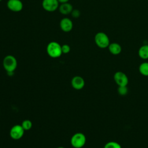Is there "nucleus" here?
<instances>
[{
	"instance_id": "1",
	"label": "nucleus",
	"mask_w": 148,
	"mask_h": 148,
	"mask_svg": "<svg viewBox=\"0 0 148 148\" xmlns=\"http://www.w3.org/2000/svg\"><path fill=\"white\" fill-rule=\"evenodd\" d=\"M46 51L51 58H58L62 54L61 46L57 42H50L47 46Z\"/></svg>"
},
{
	"instance_id": "2",
	"label": "nucleus",
	"mask_w": 148,
	"mask_h": 148,
	"mask_svg": "<svg viewBox=\"0 0 148 148\" xmlns=\"http://www.w3.org/2000/svg\"><path fill=\"white\" fill-rule=\"evenodd\" d=\"M94 41L96 45L101 49L108 47L110 43L109 36L103 32H97L94 36Z\"/></svg>"
},
{
	"instance_id": "3",
	"label": "nucleus",
	"mask_w": 148,
	"mask_h": 148,
	"mask_svg": "<svg viewBox=\"0 0 148 148\" xmlns=\"http://www.w3.org/2000/svg\"><path fill=\"white\" fill-rule=\"evenodd\" d=\"M3 66L7 72H14L17 66L16 58L12 55H8L3 58Z\"/></svg>"
},
{
	"instance_id": "4",
	"label": "nucleus",
	"mask_w": 148,
	"mask_h": 148,
	"mask_svg": "<svg viewBox=\"0 0 148 148\" xmlns=\"http://www.w3.org/2000/svg\"><path fill=\"white\" fill-rule=\"evenodd\" d=\"M86 142V138L82 132L75 134L71 139V144L74 148H82Z\"/></svg>"
},
{
	"instance_id": "5",
	"label": "nucleus",
	"mask_w": 148,
	"mask_h": 148,
	"mask_svg": "<svg viewBox=\"0 0 148 148\" xmlns=\"http://www.w3.org/2000/svg\"><path fill=\"white\" fill-rule=\"evenodd\" d=\"M25 130L21 126V125L16 124L13 126L9 132V135L11 138L14 140H18L21 139L24 134Z\"/></svg>"
},
{
	"instance_id": "6",
	"label": "nucleus",
	"mask_w": 148,
	"mask_h": 148,
	"mask_svg": "<svg viewBox=\"0 0 148 148\" xmlns=\"http://www.w3.org/2000/svg\"><path fill=\"white\" fill-rule=\"evenodd\" d=\"M113 79L119 86H127L128 83V78L127 75L121 71H117L114 73Z\"/></svg>"
},
{
	"instance_id": "7",
	"label": "nucleus",
	"mask_w": 148,
	"mask_h": 148,
	"mask_svg": "<svg viewBox=\"0 0 148 148\" xmlns=\"http://www.w3.org/2000/svg\"><path fill=\"white\" fill-rule=\"evenodd\" d=\"M42 6L46 11L52 12L58 9L59 2L57 0H43Z\"/></svg>"
},
{
	"instance_id": "8",
	"label": "nucleus",
	"mask_w": 148,
	"mask_h": 148,
	"mask_svg": "<svg viewBox=\"0 0 148 148\" xmlns=\"http://www.w3.org/2000/svg\"><path fill=\"white\" fill-rule=\"evenodd\" d=\"M6 5L8 9L14 12H18L23 8V3L20 0H8Z\"/></svg>"
},
{
	"instance_id": "9",
	"label": "nucleus",
	"mask_w": 148,
	"mask_h": 148,
	"mask_svg": "<svg viewBox=\"0 0 148 148\" xmlns=\"http://www.w3.org/2000/svg\"><path fill=\"white\" fill-rule=\"evenodd\" d=\"M60 27L62 31L65 32L71 31L73 28L72 21L67 17L63 18L60 23Z\"/></svg>"
},
{
	"instance_id": "10",
	"label": "nucleus",
	"mask_w": 148,
	"mask_h": 148,
	"mask_svg": "<svg viewBox=\"0 0 148 148\" xmlns=\"http://www.w3.org/2000/svg\"><path fill=\"white\" fill-rule=\"evenodd\" d=\"M71 85L72 87L76 90H81L84 87L85 82L82 77L75 76L71 80Z\"/></svg>"
},
{
	"instance_id": "11",
	"label": "nucleus",
	"mask_w": 148,
	"mask_h": 148,
	"mask_svg": "<svg viewBox=\"0 0 148 148\" xmlns=\"http://www.w3.org/2000/svg\"><path fill=\"white\" fill-rule=\"evenodd\" d=\"M109 51L113 55H118L119 54L122 50L121 45L116 42L110 43L108 46Z\"/></svg>"
},
{
	"instance_id": "12",
	"label": "nucleus",
	"mask_w": 148,
	"mask_h": 148,
	"mask_svg": "<svg viewBox=\"0 0 148 148\" xmlns=\"http://www.w3.org/2000/svg\"><path fill=\"white\" fill-rule=\"evenodd\" d=\"M58 9L60 13L64 15H66L71 13L73 10V6L71 3L66 2L64 3H61L58 7Z\"/></svg>"
},
{
	"instance_id": "13",
	"label": "nucleus",
	"mask_w": 148,
	"mask_h": 148,
	"mask_svg": "<svg viewBox=\"0 0 148 148\" xmlns=\"http://www.w3.org/2000/svg\"><path fill=\"white\" fill-rule=\"evenodd\" d=\"M138 56L141 59H148V45H143L139 47Z\"/></svg>"
},
{
	"instance_id": "14",
	"label": "nucleus",
	"mask_w": 148,
	"mask_h": 148,
	"mask_svg": "<svg viewBox=\"0 0 148 148\" xmlns=\"http://www.w3.org/2000/svg\"><path fill=\"white\" fill-rule=\"evenodd\" d=\"M140 73L145 76H148V62H143L139 66Z\"/></svg>"
},
{
	"instance_id": "15",
	"label": "nucleus",
	"mask_w": 148,
	"mask_h": 148,
	"mask_svg": "<svg viewBox=\"0 0 148 148\" xmlns=\"http://www.w3.org/2000/svg\"><path fill=\"white\" fill-rule=\"evenodd\" d=\"M103 148H121V146L116 142L110 141L105 145Z\"/></svg>"
},
{
	"instance_id": "16",
	"label": "nucleus",
	"mask_w": 148,
	"mask_h": 148,
	"mask_svg": "<svg viewBox=\"0 0 148 148\" xmlns=\"http://www.w3.org/2000/svg\"><path fill=\"white\" fill-rule=\"evenodd\" d=\"M21 126L25 131L29 130L32 127V123L29 120H25L21 123Z\"/></svg>"
},
{
	"instance_id": "17",
	"label": "nucleus",
	"mask_w": 148,
	"mask_h": 148,
	"mask_svg": "<svg viewBox=\"0 0 148 148\" xmlns=\"http://www.w3.org/2000/svg\"><path fill=\"white\" fill-rule=\"evenodd\" d=\"M117 92L120 95L124 96L128 93V88L127 86H119L117 88Z\"/></svg>"
},
{
	"instance_id": "18",
	"label": "nucleus",
	"mask_w": 148,
	"mask_h": 148,
	"mask_svg": "<svg viewBox=\"0 0 148 148\" xmlns=\"http://www.w3.org/2000/svg\"><path fill=\"white\" fill-rule=\"evenodd\" d=\"M61 50H62V53L63 54H67L69 53L71 50V47L68 45L64 44L62 46H61Z\"/></svg>"
},
{
	"instance_id": "19",
	"label": "nucleus",
	"mask_w": 148,
	"mask_h": 148,
	"mask_svg": "<svg viewBox=\"0 0 148 148\" xmlns=\"http://www.w3.org/2000/svg\"><path fill=\"white\" fill-rule=\"evenodd\" d=\"M71 16L75 18H77L80 16V12L78 9H73L71 12Z\"/></svg>"
},
{
	"instance_id": "20",
	"label": "nucleus",
	"mask_w": 148,
	"mask_h": 148,
	"mask_svg": "<svg viewBox=\"0 0 148 148\" xmlns=\"http://www.w3.org/2000/svg\"><path fill=\"white\" fill-rule=\"evenodd\" d=\"M58 1L59 3H66V2H68L69 0H57Z\"/></svg>"
},
{
	"instance_id": "21",
	"label": "nucleus",
	"mask_w": 148,
	"mask_h": 148,
	"mask_svg": "<svg viewBox=\"0 0 148 148\" xmlns=\"http://www.w3.org/2000/svg\"><path fill=\"white\" fill-rule=\"evenodd\" d=\"M57 148H65V147H61V146H60V147H57Z\"/></svg>"
},
{
	"instance_id": "22",
	"label": "nucleus",
	"mask_w": 148,
	"mask_h": 148,
	"mask_svg": "<svg viewBox=\"0 0 148 148\" xmlns=\"http://www.w3.org/2000/svg\"><path fill=\"white\" fill-rule=\"evenodd\" d=\"M1 1H2V0H0V2H1Z\"/></svg>"
},
{
	"instance_id": "23",
	"label": "nucleus",
	"mask_w": 148,
	"mask_h": 148,
	"mask_svg": "<svg viewBox=\"0 0 148 148\" xmlns=\"http://www.w3.org/2000/svg\"><path fill=\"white\" fill-rule=\"evenodd\" d=\"M147 1H148V0H147Z\"/></svg>"
}]
</instances>
